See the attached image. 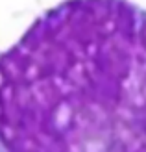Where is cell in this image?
Returning <instances> with one entry per match:
<instances>
[{"label": "cell", "mask_w": 146, "mask_h": 152, "mask_svg": "<svg viewBox=\"0 0 146 152\" xmlns=\"http://www.w3.org/2000/svg\"><path fill=\"white\" fill-rule=\"evenodd\" d=\"M0 152H146V7L61 0L0 52Z\"/></svg>", "instance_id": "cell-1"}]
</instances>
